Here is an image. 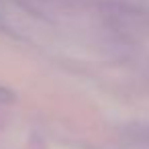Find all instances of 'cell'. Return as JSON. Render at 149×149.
Instances as JSON below:
<instances>
[{
	"label": "cell",
	"mask_w": 149,
	"mask_h": 149,
	"mask_svg": "<svg viewBox=\"0 0 149 149\" xmlns=\"http://www.w3.org/2000/svg\"><path fill=\"white\" fill-rule=\"evenodd\" d=\"M13 98H15V94L8 90V88H4V86H0V104H6V102H13Z\"/></svg>",
	"instance_id": "6da1fadb"
}]
</instances>
